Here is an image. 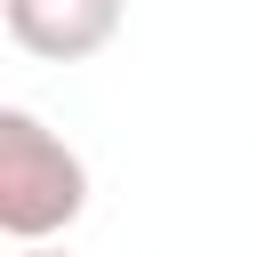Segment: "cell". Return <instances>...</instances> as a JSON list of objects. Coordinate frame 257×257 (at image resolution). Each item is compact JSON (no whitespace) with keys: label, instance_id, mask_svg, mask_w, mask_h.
I'll return each instance as SVG.
<instances>
[{"label":"cell","instance_id":"6da1fadb","mask_svg":"<svg viewBox=\"0 0 257 257\" xmlns=\"http://www.w3.org/2000/svg\"><path fill=\"white\" fill-rule=\"evenodd\" d=\"M88 209V161L24 104L0 112V233L40 249Z\"/></svg>","mask_w":257,"mask_h":257},{"label":"cell","instance_id":"7a4b0ae2","mask_svg":"<svg viewBox=\"0 0 257 257\" xmlns=\"http://www.w3.org/2000/svg\"><path fill=\"white\" fill-rule=\"evenodd\" d=\"M0 16H8V40H16L24 56H40V64H80V56L112 48L128 0H0Z\"/></svg>","mask_w":257,"mask_h":257},{"label":"cell","instance_id":"3957f363","mask_svg":"<svg viewBox=\"0 0 257 257\" xmlns=\"http://www.w3.org/2000/svg\"><path fill=\"white\" fill-rule=\"evenodd\" d=\"M24 257H64V249H24Z\"/></svg>","mask_w":257,"mask_h":257}]
</instances>
